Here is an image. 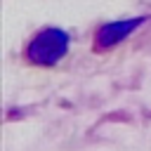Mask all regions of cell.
I'll use <instances>...</instances> for the list:
<instances>
[{
    "label": "cell",
    "mask_w": 151,
    "mask_h": 151,
    "mask_svg": "<svg viewBox=\"0 0 151 151\" xmlns=\"http://www.w3.org/2000/svg\"><path fill=\"white\" fill-rule=\"evenodd\" d=\"M144 19H125V21H111V24H104L97 33V40L101 47H109V45H116L120 42L123 38H127L130 31H134Z\"/></svg>",
    "instance_id": "2"
},
{
    "label": "cell",
    "mask_w": 151,
    "mask_h": 151,
    "mask_svg": "<svg viewBox=\"0 0 151 151\" xmlns=\"http://www.w3.org/2000/svg\"><path fill=\"white\" fill-rule=\"evenodd\" d=\"M66 50H68V35L61 28H45L31 40L28 57L35 64L50 66V64H57L66 54Z\"/></svg>",
    "instance_id": "1"
}]
</instances>
